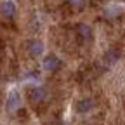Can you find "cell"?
Wrapping results in <instances>:
<instances>
[{
    "instance_id": "1",
    "label": "cell",
    "mask_w": 125,
    "mask_h": 125,
    "mask_svg": "<svg viewBox=\"0 0 125 125\" xmlns=\"http://www.w3.org/2000/svg\"><path fill=\"white\" fill-rule=\"evenodd\" d=\"M26 52H28L30 57H33V59L40 57L43 54V43L40 40H35V38L33 40H28L26 42Z\"/></svg>"
},
{
    "instance_id": "8",
    "label": "cell",
    "mask_w": 125,
    "mask_h": 125,
    "mask_svg": "<svg viewBox=\"0 0 125 125\" xmlns=\"http://www.w3.org/2000/svg\"><path fill=\"white\" fill-rule=\"evenodd\" d=\"M92 108H94V101L92 99H80V101H76V104H75V109L78 113H82V115L92 111Z\"/></svg>"
},
{
    "instance_id": "2",
    "label": "cell",
    "mask_w": 125,
    "mask_h": 125,
    "mask_svg": "<svg viewBox=\"0 0 125 125\" xmlns=\"http://www.w3.org/2000/svg\"><path fill=\"white\" fill-rule=\"evenodd\" d=\"M45 97H47V92H45L43 87H33L28 92V101L31 104H40V103L45 101Z\"/></svg>"
},
{
    "instance_id": "3",
    "label": "cell",
    "mask_w": 125,
    "mask_h": 125,
    "mask_svg": "<svg viewBox=\"0 0 125 125\" xmlns=\"http://www.w3.org/2000/svg\"><path fill=\"white\" fill-rule=\"evenodd\" d=\"M43 70L45 71H51V73H54V71H57L59 70V66H61V61H59V57L57 56H54V54H49V56H45V59H43Z\"/></svg>"
},
{
    "instance_id": "4",
    "label": "cell",
    "mask_w": 125,
    "mask_h": 125,
    "mask_svg": "<svg viewBox=\"0 0 125 125\" xmlns=\"http://www.w3.org/2000/svg\"><path fill=\"white\" fill-rule=\"evenodd\" d=\"M103 59H104L106 66H113V64H116V61H120V51L116 47H109V49L104 52Z\"/></svg>"
},
{
    "instance_id": "9",
    "label": "cell",
    "mask_w": 125,
    "mask_h": 125,
    "mask_svg": "<svg viewBox=\"0 0 125 125\" xmlns=\"http://www.w3.org/2000/svg\"><path fill=\"white\" fill-rule=\"evenodd\" d=\"M66 2L71 5L73 10H83L85 4H87V0H66Z\"/></svg>"
},
{
    "instance_id": "6",
    "label": "cell",
    "mask_w": 125,
    "mask_h": 125,
    "mask_svg": "<svg viewBox=\"0 0 125 125\" xmlns=\"http://www.w3.org/2000/svg\"><path fill=\"white\" fill-rule=\"evenodd\" d=\"M19 106H21V103H19V96H18V92H9V97H7V104H5V108H7V111L9 113H14V111H18L19 109Z\"/></svg>"
},
{
    "instance_id": "5",
    "label": "cell",
    "mask_w": 125,
    "mask_h": 125,
    "mask_svg": "<svg viewBox=\"0 0 125 125\" xmlns=\"http://www.w3.org/2000/svg\"><path fill=\"white\" fill-rule=\"evenodd\" d=\"M0 14L4 16L5 19H12L16 16V5L12 0H4L2 4H0Z\"/></svg>"
},
{
    "instance_id": "7",
    "label": "cell",
    "mask_w": 125,
    "mask_h": 125,
    "mask_svg": "<svg viewBox=\"0 0 125 125\" xmlns=\"http://www.w3.org/2000/svg\"><path fill=\"white\" fill-rule=\"evenodd\" d=\"M76 35H78V38H82L83 42H89L92 38V30H90L89 24L80 23V24H76Z\"/></svg>"
}]
</instances>
